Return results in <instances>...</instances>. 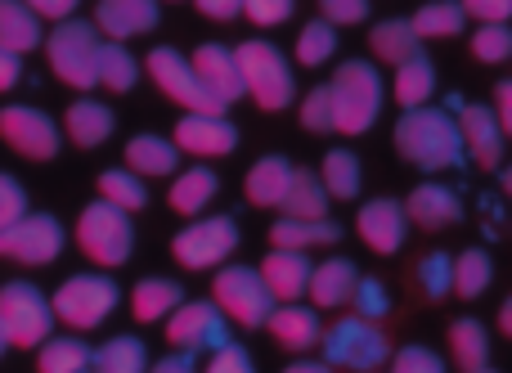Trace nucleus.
Segmentation results:
<instances>
[{
    "instance_id": "nucleus-1",
    "label": "nucleus",
    "mask_w": 512,
    "mask_h": 373,
    "mask_svg": "<svg viewBox=\"0 0 512 373\" xmlns=\"http://www.w3.org/2000/svg\"><path fill=\"white\" fill-rule=\"evenodd\" d=\"M396 153L418 171H459L468 162L463 126L450 108H405L396 122Z\"/></svg>"
},
{
    "instance_id": "nucleus-2",
    "label": "nucleus",
    "mask_w": 512,
    "mask_h": 373,
    "mask_svg": "<svg viewBox=\"0 0 512 373\" xmlns=\"http://www.w3.org/2000/svg\"><path fill=\"white\" fill-rule=\"evenodd\" d=\"M333 90V131L342 135H364L382 113V77L378 63L351 59L337 68V77L328 81Z\"/></svg>"
},
{
    "instance_id": "nucleus-3",
    "label": "nucleus",
    "mask_w": 512,
    "mask_h": 373,
    "mask_svg": "<svg viewBox=\"0 0 512 373\" xmlns=\"http://www.w3.org/2000/svg\"><path fill=\"white\" fill-rule=\"evenodd\" d=\"M239 59V77H243V90L265 108V113H279L297 99V77H292L288 59H283L279 45L270 41H243L234 50Z\"/></svg>"
},
{
    "instance_id": "nucleus-4",
    "label": "nucleus",
    "mask_w": 512,
    "mask_h": 373,
    "mask_svg": "<svg viewBox=\"0 0 512 373\" xmlns=\"http://www.w3.org/2000/svg\"><path fill=\"white\" fill-rule=\"evenodd\" d=\"M319 351H324V365L333 369H351V373H378L391 356V342L378 324L360 320V315H342L333 329H324L319 338Z\"/></svg>"
},
{
    "instance_id": "nucleus-5",
    "label": "nucleus",
    "mask_w": 512,
    "mask_h": 373,
    "mask_svg": "<svg viewBox=\"0 0 512 373\" xmlns=\"http://www.w3.org/2000/svg\"><path fill=\"white\" fill-rule=\"evenodd\" d=\"M45 54H50V68L63 86H72V90L99 86V32H95V23L63 18V23L50 32V41H45Z\"/></svg>"
},
{
    "instance_id": "nucleus-6",
    "label": "nucleus",
    "mask_w": 512,
    "mask_h": 373,
    "mask_svg": "<svg viewBox=\"0 0 512 373\" xmlns=\"http://www.w3.org/2000/svg\"><path fill=\"white\" fill-rule=\"evenodd\" d=\"M77 243L95 266L113 270V266H126L131 261V248H135V230H131V212L113 203H90L86 212L77 216Z\"/></svg>"
},
{
    "instance_id": "nucleus-7",
    "label": "nucleus",
    "mask_w": 512,
    "mask_h": 373,
    "mask_svg": "<svg viewBox=\"0 0 512 373\" xmlns=\"http://www.w3.org/2000/svg\"><path fill=\"white\" fill-rule=\"evenodd\" d=\"M212 302L225 311V320L243 324V329H265L270 311L279 306L274 293L265 288L261 270H252V266H225L212 279Z\"/></svg>"
},
{
    "instance_id": "nucleus-8",
    "label": "nucleus",
    "mask_w": 512,
    "mask_h": 373,
    "mask_svg": "<svg viewBox=\"0 0 512 373\" xmlns=\"http://www.w3.org/2000/svg\"><path fill=\"white\" fill-rule=\"evenodd\" d=\"M117 297L122 293H117V284L108 275H72L68 284L50 297V311H54V320H63L68 329L86 333L117 311Z\"/></svg>"
},
{
    "instance_id": "nucleus-9",
    "label": "nucleus",
    "mask_w": 512,
    "mask_h": 373,
    "mask_svg": "<svg viewBox=\"0 0 512 373\" xmlns=\"http://www.w3.org/2000/svg\"><path fill=\"white\" fill-rule=\"evenodd\" d=\"M50 324H54V311L36 284L14 279V284L0 288V329H5L9 347H23V351L41 347L50 338Z\"/></svg>"
},
{
    "instance_id": "nucleus-10",
    "label": "nucleus",
    "mask_w": 512,
    "mask_h": 373,
    "mask_svg": "<svg viewBox=\"0 0 512 373\" xmlns=\"http://www.w3.org/2000/svg\"><path fill=\"white\" fill-rule=\"evenodd\" d=\"M144 63H149V77L158 81L162 95L176 99L185 113H225V104L203 86V77H198L194 63H189L180 50H171V45H158V50H153Z\"/></svg>"
},
{
    "instance_id": "nucleus-11",
    "label": "nucleus",
    "mask_w": 512,
    "mask_h": 373,
    "mask_svg": "<svg viewBox=\"0 0 512 373\" xmlns=\"http://www.w3.org/2000/svg\"><path fill=\"white\" fill-rule=\"evenodd\" d=\"M239 248V225L230 216H203L171 239V257L185 270H212Z\"/></svg>"
},
{
    "instance_id": "nucleus-12",
    "label": "nucleus",
    "mask_w": 512,
    "mask_h": 373,
    "mask_svg": "<svg viewBox=\"0 0 512 373\" xmlns=\"http://www.w3.org/2000/svg\"><path fill=\"white\" fill-rule=\"evenodd\" d=\"M63 252V225L45 212H23L14 225L0 230V257L18 266H45Z\"/></svg>"
},
{
    "instance_id": "nucleus-13",
    "label": "nucleus",
    "mask_w": 512,
    "mask_h": 373,
    "mask_svg": "<svg viewBox=\"0 0 512 373\" xmlns=\"http://www.w3.org/2000/svg\"><path fill=\"white\" fill-rule=\"evenodd\" d=\"M167 342L180 351H221L230 342V320L216 302H180L167 315Z\"/></svg>"
},
{
    "instance_id": "nucleus-14",
    "label": "nucleus",
    "mask_w": 512,
    "mask_h": 373,
    "mask_svg": "<svg viewBox=\"0 0 512 373\" xmlns=\"http://www.w3.org/2000/svg\"><path fill=\"white\" fill-rule=\"evenodd\" d=\"M0 135H5L9 149L32 162H50L59 153V126L41 108H23V104L0 108Z\"/></svg>"
},
{
    "instance_id": "nucleus-15",
    "label": "nucleus",
    "mask_w": 512,
    "mask_h": 373,
    "mask_svg": "<svg viewBox=\"0 0 512 373\" xmlns=\"http://www.w3.org/2000/svg\"><path fill=\"white\" fill-rule=\"evenodd\" d=\"M355 230H360L369 252L391 257V252L405 248V234H409L405 203H396V198H369V203L360 207V216H355Z\"/></svg>"
},
{
    "instance_id": "nucleus-16",
    "label": "nucleus",
    "mask_w": 512,
    "mask_h": 373,
    "mask_svg": "<svg viewBox=\"0 0 512 373\" xmlns=\"http://www.w3.org/2000/svg\"><path fill=\"white\" fill-rule=\"evenodd\" d=\"M176 149L194 158H225L239 149V131L225 113H185L176 122Z\"/></svg>"
},
{
    "instance_id": "nucleus-17",
    "label": "nucleus",
    "mask_w": 512,
    "mask_h": 373,
    "mask_svg": "<svg viewBox=\"0 0 512 373\" xmlns=\"http://www.w3.org/2000/svg\"><path fill=\"white\" fill-rule=\"evenodd\" d=\"M459 126H463V144H468V158L477 167H504V126H499L495 108L490 104H463L459 113Z\"/></svg>"
},
{
    "instance_id": "nucleus-18",
    "label": "nucleus",
    "mask_w": 512,
    "mask_h": 373,
    "mask_svg": "<svg viewBox=\"0 0 512 373\" xmlns=\"http://www.w3.org/2000/svg\"><path fill=\"white\" fill-rule=\"evenodd\" d=\"M194 72L203 77V86L212 90L216 99H221L225 108L234 104V99H243L248 90H243V77H239V59H234V50L230 45H216V41H207V45H198L194 50Z\"/></svg>"
},
{
    "instance_id": "nucleus-19",
    "label": "nucleus",
    "mask_w": 512,
    "mask_h": 373,
    "mask_svg": "<svg viewBox=\"0 0 512 373\" xmlns=\"http://www.w3.org/2000/svg\"><path fill=\"white\" fill-rule=\"evenodd\" d=\"M153 27H158V0H99L95 5V32H104L108 41H131Z\"/></svg>"
},
{
    "instance_id": "nucleus-20",
    "label": "nucleus",
    "mask_w": 512,
    "mask_h": 373,
    "mask_svg": "<svg viewBox=\"0 0 512 373\" xmlns=\"http://www.w3.org/2000/svg\"><path fill=\"white\" fill-rule=\"evenodd\" d=\"M355 284H360V270H355V261L346 257H328L319 261L315 270H310V302H315V311H342V306H351V293Z\"/></svg>"
},
{
    "instance_id": "nucleus-21",
    "label": "nucleus",
    "mask_w": 512,
    "mask_h": 373,
    "mask_svg": "<svg viewBox=\"0 0 512 373\" xmlns=\"http://www.w3.org/2000/svg\"><path fill=\"white\" fill-rule=\"evenodd\" d=\"M405 216L418 225V230H445V225H459L463 221V198L454 194L450 185H418L405 203Z\"/></svg>"
},
{
    "instance_id": "nucleus-22",
    "label": "nucleus",
    "mask_w": 512,
    "mask_h": 373,
    "mask_svg": "<svg viewBox=\"0 0 512 373\" xmlns=\"http://www.w3.org/2000/svg\"><path fill=\"white\" fill-rule=\"evenodd\" d=\"M265 329L274 333V342L288 351H310L319 338H324V324H319V311L315 306H301V302H283L270 311Z\"/></svg>"
},
{
    "instance_id": "nucleus-23",
    "label": "nucleus",
    "mask_w": 512,
    "mask_h": 373,
    "mask_svg": "<svg viewBox=\"0 0 512 373\" xmlns=\"http://www.w3.org/2000/svg\"><path fill=\"white\" fill-rule=\"evenodd\" d=\"M310 261H306V252H292V248H274L270 257H265V266H261V279H265V288L274 293V302H297L301 293H306V284H310Z\"/></svg>"
},
{
    "instance_id": "nucleus-24",
    "label": "nucleus",
    "mask_w": 512,
    "mask_h": 373,
    "mask_svg": "<svg viewBox=\"0 0 512 373\" xmlns=\"http://www.w3.org/2000/svg\"><path fill=\"white\" fill-rule=\"evenodd\" d=\"M292 162L279 158V153H270V158H261L256 167L248 171V180H243V189H248V203L252 207H283V198H288V185H292Z\"/></svg>"
},
{
    "instance_id": "nucleus-25",
    "label": "nucleus",
    "mask_w": 512,
    "mask_h": 373,
    "mask_svg": "<svg viewBox=\"0 0 512 373\" xmlns=\"http://www.w3.org/2000/svg\"><path fill=\"white\" fill-rule=\"evenodd\" d=\"M342 230L337 221H297V216H279L270 230V243L274 248H292V252H306V248H324V243H337Z\"/></svg>"
},
{
    "instance_id": "nucleus-26",
    "label": "nucleus",
    "mask_w": 512,
    "mask_h": 373,
    "mask_svg": "<svg viewBox=\"0 0 512 373\" xmlns=\"http://www.w3.org/2000/svg\"><path fill=\"white\" fill-rule=\"evenodd\" d=\"M373 54H378L382 63H391V68H400L405 59H414V54H423V36L414 32V23L409 18H387V23L373 27L369 36Z\"/></svg>"
},
{
    "instance_id": "nucleus-27",
    "label": "nucleus",
    "mask_w": 512,
    "mask_h": 373,
    "mask_svg": "<svg viewBox=\"0 0 512 373\" xmlns=\"http://www.w3.org/2000/svg\"><path fill=\"white\" fill-rule=\"evenodd\" d=\"M63 126H68V140L77 149H95V144H104L113 135V113L99 99H77L68 108V117H63Z\"/></svg>"
},
{
    "instance_id": "nucleus-28",
    "label": "nucleus",
    "mask_w": 512,
    "mask_h": 373,
    "mask_svg": "<svg viewBox=\"0 0 512 373\" xmlns=\"http://www.w3.org/2000/svg\"><path fill=\"white\" fill-rule=\"evenodd\" d=\"M391 90H396L400 108H423L427 99L436 95V63H432V54L423 50V54H414V59L400 63Z\"/></svg>"
},
{
    "instance_id": "nucleus-29",
    "label": "nucleus",
    "mask_w": 512,
    "mask_h": 373,
    "mask_svg": "<svg viewBox=\"0 0 512 373\" xmlns=\"http://www.w3.org/2000/svg\"><path fill=\"white\" fill-rule=\"evenodd\" d=\"M450 351H454V365L463 373H481L490 365V333L481 320L463 315V320L450 324Z\"/></svg>"
},
{
    "instance_id": "nucleus-30",
    "label": "nucleus",
    "mask_w": 512,
    "mask_h": 373,
    "mask_svg": "<svg viewBox=\"0 0 512 373\" xmlns=\"http://www.w3.org/2000/svg\"><path fill=\"white\" fill-rule=\"evenodd\" d=\"M176 162L180 149L171 140H162V135H135L126 144V171H135V176H171Z\"/></svg>"
},
{
    "instance_id": "nucleus-31",
    "label": "nucleus",
    "mask_w": 512,
    "mask_h": 373,
    "mask_svg": "<svg viewBox=\"0 0 512 373\" xmlns=\"http://www.w3.org/2000/svg\"><path fill=\"white\" fill-rule=\"evenodd\" d=\"M180 302H185V293H180L176 279H140L131 293V315L140 324H153V320H167Z\"/></svg>"
},
{
    "instance_id": "nucleus-32",
    "label": "nucleus",
    "mask_w": 512,
    "mask_h": 373,
    "mask_svg": "<svg viewBox=\"0 0 512 373\" xmlns=\"http://www.w3.org/2000/svg\"><path fill=\"white\" fill-rule=\"evenodd\" d=\"M216 189H221V180H216L212 167H189V171H180V176H176L167 203L176 207L180 216H198L216 198Z\"/></svg>"
},
{
    "instance_id": "nucleus-33",
    "label": "nucleus",
    "mask_w": 512,
    "mask_h": 373,
    "mask_svg": "<svg viewBox=\"0 0 512 373\" xmlns=\"http://www.w3.org/2000/svg\"><path fill=\"white\" fill-rule=\"evenodd\" d=\"M283 216H297V221H324L328 216V189L315 171H292V185L288 198L279 207Z\"/></svg>"
},
{
    "instance_id": "nucleus-34",
    "label": "nucleus",
    "mask_w": 512,
    "mask_h": 373,
    "mask_svg": "<svg viewBox=\"0 0 512 373\" xmlns=\"http://www.w3.org/2000/svg\"><path fill=\"white\" fill-rule=\"evenodd\" d=\"M0 45L14 54H27L41 45V18L23 0H0Z\"/></svg>"
},
{
    "instance_id": "nucleus-35",
    "label": "nucleus",
    "mask_w": 512,
    "mask_h": 373,
    "mask_svg": "<svg viewBox=\"0 0 512 373\" xmlns=\"http://www.w3.org/2000/svg\"><path fill=\"white\" fill-rule=\"evenodd\" d=\"M149 369V351L140 338L122 333V338L104 342V347L90 356V373H144Z\"/></svg>"
},
{
    "instance_id": "nucleus-36",
    "label": "nucleus",
    "mask_w": 512,
    "mask_h": 373,
    "mask_svg": "<svg viewBox=\"0 0 512 373\" xmlns=\"http://www.w3.org/2000/svg\"><path fill=\"white\" fill-rule=\"evenodd\" d=\"M319 180H324L328 198H355L364 185V171H360V158L351 149H328L324 153V167H319Z\"/></svg>"
},
{
    "instance_id": "nucleus-37",
    "label": "nucleus",
    "mask_w": 512,
    "mask_h": 373,
    "mask_svg": "<svg viewBox=\"0 0 512 373\" xmlns=\"http://www.w3.org/2000/svg\"><path fill=\"white\" fill-rule=\"evenodd\" d=\"M409 23H414V32L423 41H432V36H459L468 27V9H463V0H427Z\"/></svg>"
},
{
    "instance_id": "nucleus-38",
    "label": "nucleus",
    "mask_w": 512,
    "mask_h": 373,
    "mask_svg": "<svg viewBox=\"0 0 512 373\" xmlns=\"http://www.w3.org/2000/svg\"><path fill=\"white\" fill-rule=\"evenodd\" d=\"M90 356L95 351L81 338H45L41 356H36V373H90Z\"/></svg>"
},
{
    "instance_id": "nucleus-39",
    "label": "nucleus",
    "mask_w": 512,
    "mask_h": 373,
    "mask_svg": "<svg viewBox=\"0 0 512 373\" xmlns=\"http://www.w3.org/2000/svg\"><path fill=\"white\" fill-rule=\"evenodd\" d=\"M135 77H140V63H135V54L126 50L122 41H99V86L126 95V90L135 86Z\"/></svg>"
},
{
    "instance_id": "nucleus-40",
    "label": "nucleus",
    "mask_w": 512,
    "mask_h": 373,
    "mask_svg": "<svg viewBox=\"0 0 512 373\" xmlns=\"http://www.w3.org/2000/svg\"><path fill=\"white\" fill-rule=\"evenodd\" d=\"M490 279H495V261H490V252L468 248V252L454 257V297L472 302V297H481L490 288Z\"/></svg>"
},
{
    "instance_id": "nucleus-41",
    "label": "nucleus",
    "mask_w": 512,
    "mask_h": 373,
    "mask_svg": "<svg viewBox=\"0 0 512 373\" xmlns=\"http://www.w3.org/2000/svg\"><path fill=\"white\" fill-rule=\"evenodd\" d=\"M333 54H337V27L328 23V18H315V23L301 27V36H297L301 68H319V63H328Z\"/></svg>"
},
{
    "instance_id": "nucleus-42",
    "label": "nucleus",
    "mask_w": 512,
    "mask_h": 373,
    "mask_svg": "<svg viewBox=\"0 0 512 373\" xmlns=\"http://www.w3.org/2000/svg\"><path fill=\"white\" fill-rule=\"evenodd\" d=\"M99 198L122 207V212H140V207L149 203V189L140 185L135 171H104V176H99Z\"/></svg>"
},
{
    "instance_id": "nucleus-43",
    "label": "nucleus",
    "mask_w": 512,
    "mask_h": 373,
    "mask_svg": "<svg viewBox=\"0 0 512 373\" xmlns=\"http://www.w3.org/2000/svg\"><path fill=\"white\" fill-rule=\"evenodd\" d=\"M418 288H423V297H432V302H445V297L454 293V257L450 252H427V257L418 261Z\"/></svg>"
},
{
    "instance_id": "nucleus-44",
    "label": "nucleus",
    "mask_w": 512,
    "mask_h": 373,
    "mask_svg": "<svg viewBox=\"0 0 512 373\" xmlns=\"http://www.w3.org/2000/svg\"><path fill=\"white\" fill-rule=\"evenodd\" d=\"M472 54L481 63H504L512 59V27L508 23H481L472 32Z\"/></svg>"
},
{
    "instance_id": "nucleus-45",
    "label": "nucleus",
    "mask_w": 512,
    "mask_h": 373,
    "mask_svg": "<svg viewBox=\"0 0 512 373\" xmlns=\"http://www.w3.org/2000/svg\"><path fill=\"white\" fill-rule=\"evenodd\" d=\"M351 306H355V315H360V320H369V324L387 320V315H391L387 284H382V279H360V284H355V293H351Z\"/></svg>"
},
{
    "instance_id": "nucleus-46",
    "label": "nucleus",
    "mask_w": 512,
    "mask_h": 373,
    "mask_svg": "<svg viewBox=\"0 0 512 373\" xmlns=\"http://www.w3.org/2000/svg\"><path fill=\"white\" fill-rule=\"evenodd\" d=\"M301 126L315 135L333 131V90L328 86H315L306 99H301Z\"/></svg>"
},
{
    "instance_id": "nucleus-47",
    "label": "nucleus",
    "mask_w": 512,
    "mask_h": 373,
    "mask_svg": "<svg viewBox=\"0 0 512 373\" xmlns=\"http://www.w3.org/2000/svg\"><path fill=\"white\" fill-rule=\"evenodd\" d=\"M391 373H445V360L432 347H405L391 360Z\"/></svg>"
},
{
    "instance_id": "nucleus-48",
    "label": "nucleus",
    "mask_w": 512,
    "mask_h": 373,
    "mask_svg": "<svg viewBox=\"0 0 512 373\" xmlns=\"http://www.w3.org/2000/svg\"><path fill=\"white\" fill-rule=\"evenodd\" d=\"M292 9H297V0H243V14H248L256 27H279V23H288Z\"/></svg>"
},
{
    "instance_id": "nucleus-49",
    "label": "nucleus",
    "mask_w": 512,
    "mask_h": 373,
    "mask_svg": "<svg viewBox=\"0 0 512 373\" xmlns=\"http://www.w3.org/2000/svg\"><path fill=\"white\" fill-rule=\"evenodd\" d=\"M319 14L333 27H351L369 18V0H319Z\"/></svg>"
},
{
    "instance_id": "nucleus-50",
    "label": "nucleus",
    "mask_w": 512,
    "mask_h": 373,
    "mask_svg": "<svg viewBox=\"0 0 512 373\" xmlns=\"http://www.w3.org/2000/svg\"><path fill=\"white\" fill-rule=\"evenodd\" d=\"M23 212H27L23 185H18L14 176H5V171H0V230H5V225H14Z\"/></svg>"
},
{
    "instance_id": "nucleus-51",
    "label": "nucleus",
    "mask_w": 512,
    "mask_h": 373,
    "mask_svg": "<svg viewBox=\"0 0 512 373\" xmlns=\"http://www.w3.org/2000/svg\"><path fill=\"white\" fill-rule=\"evenodd\" d=\"M207 373H256V365H252V356L239 347V342H225L221 351H212Z\"/></svg>"
},
{
    "instance_id": "nucleus-52",
    "label": "nucleus",
    "mask_w": 512,
    "mask_h": 373,
    "mask_svg": "<svg viewBox=\"0 0 512 373\" xmlns=\"http://www.w3.org/2000/svg\"><path fill=\"white\" fill-rule=\"evenodd\" d=\"M463 9L477 23H508L512 18V0H463Z\"/></svg>"
},
{
    "instance_id": "nucleus-53",
    "label": "nucleus",
    "mask_w": 512,
    "mask_h": 373,
    "mask_svg": "<svg viewBox=\"0 0 512 373\" xmlns=\"http://www.w3.org/2000/svg\"><path fill=\"white\" fill-rule=\"evenodd\" d=\"M27 9H32L36 18H54V23H63V18H72V9L81 5V0H23Z\"/></svg>"
},
{
    "instance_id": "nucleus-54",
    "label": "nucleus",
    "mask_w": 512,
    "mask_h": 373,
    "mask_svg": "<svg viewBox=\"0 0 512 373\" xmlns=\"http://www.w3.org/2000/svg\"><path fill=\"white\" fill-rule=\"evenodd\" d=\"M149 373H198V351H171Z\"/></svg>"
},
{
    "instance_id": "nucleus-55",
    "label": "nucleus",
    "mask_w": 512,
    "mask_h": 373,
    "mask_svg": "<svg viewBox=\"0 0 512 373\" xmlns=\"http://www.w3.org/2000/svg\"><path fill=\"white\" fill-rule=\"evenodd\" d=\"M198 9H203L207 18H216V23H230V18L243 14V0H194Z\"/></svg>"
},
{
    "instance_id": "nucleus-56",
    "label": "nucleus",
    "mask_w": 512,
    "mask_h": 373,
    "mask_svg": "<svg viewBox=\"0 0 512 373\" xmlns=\"http://www.w3.org/2000/svg\"><path fill=\"white\" fill-rule=\"evenodd\" d=\"M495 117H499V126H504V135L512 140V77L495 86Z\"/></svg>"
},
{
    "instance_id": "nucleus-57",
    "label": "nucleus",
    "mask_w": 512,
    "mask_h": 373,
    "mask_svg": "<svg viewBox=\"0 0 512 373\" xmlns=\"http://www.w3.org/2000/svg\"><path fill=\"white\" fill-rule=\"evenodd\" d=\"M18 72H23V59H18L14 50H5V45H0V90H14Z\"/></svg>"
},
{
    "instance_id": "nucleus-58",
    "label": "nucleus",
    "mask_w": 512,
    "mask_h": 373,
    "mask_svg": "<svg viewBox=\"0 0 512 373\" xmlns=\"http://www.w3.org/2000/svg\"><path fill=\"white\" fill-rule=\"evenodd\" d=\"M283 373H333V365H324V360H297V365H288Z\"/></svg>"
},
{
    "instance_id": "nucleus-59",
    "label": "nucleus",
    "mask_w": 512,
    "mask_h": 373,
    "mask_svg": "<svg viewBox=\"0 0 512 373\" xmlns=\"http://www.w3.org/2000/svg\"><path fill=\"white\" fill-rule=\"evenodd\" d=\"M499 329H504L508 338H512V297H508L504 306H499Z\"/></svg>"
},
{
    "instance_id": "nucleus-60",
    "label": "nucleus",
    "mask_w": 512,
    "mask_h": 373,
    "mask_svg": "<svg viewBox=\"0 0 512 373\" xmlns=\"http://www.w3.org/2000/svg\"><path fill=\"white\" fill-rule=\"evenodd\" d=\"M499 185H504V194H512V162L499 167Z\"/></svg>"
},
{
    "instance_id": "nucleus-61",
    "label": "nucleus",
    "mask_w": 512,
    "mask_h": 373,
    "mask_svg": "<svg viewBox=\"0 0 512 373\" xmlns=\"http://www.w3.org/2000/svg\"><path fill=\"white\" fill-rule=\"evenodd\" d=\"M5 351H9V338H5V329H0V356H5Z\"/></svg>"
},
{
    "instance_id": "nucleus-62",
    "label": "nucleus",
    "mask_w": 512,
    "mask_h": 373,
    "mask_svg": "<svg viewBox=\"0 0 512 373\" xmlns=\"http://www.w3.org/2000/svg\"><path fill=\"white\" fill-rule=\"evenodd\" d=\"M481 373H490V369H481Z\"/></svg>"
}]
</instances>
